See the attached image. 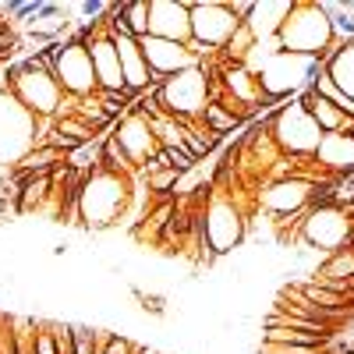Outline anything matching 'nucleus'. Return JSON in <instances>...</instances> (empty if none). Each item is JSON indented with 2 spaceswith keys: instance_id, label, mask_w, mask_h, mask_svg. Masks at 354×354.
Instances as JSON below:
<instances>
[{
  "instance_id": "1",
  "label": "nucleus",
  "mask_w": 354,
  "mask_h": 354,
  "mask_svg": "<svg viewBox=\"0 0 354 354\" xmlns=\"http://www.w3.org/2000/svg\"><path fill=\"white\" fill-rule=\"evenodd\" d=\"M145 192L142 174H113V170H96L82 181L78 192V227H85L88 234H106L117 230L121 223H128L131 230V209L135 198Z\"/></svg>"
},
{
  "instance_id": "2",
  "label": "nucleus",
  "mask_w": 354,
  "mask_h": 354,
  "mask_svg": "<svg viewBox=\"0 0 354 354\" xmlns=\"http://www.w3.org/2000/svg\"><path fill=\"white\" fill-rule=\"evenodd\" d=\"M290 245H305L322 259L354 245V216H351V209L347 205H337V202H312L298 216V227H294L287 248Z\"/></svg>"
},
{
  "instance_id": "3",
  "label": "nucleus",
  "mask_w": 354,
  "mask_h": 354,
  "mask_svg": "<svg viewBox=\"0 0 354 354\" xmlns=\"http://www.w3.org/2000/svg\"><path fill=\"white\" fill-rule=\"evenodd\" d=\"M280 50L283 53H298V57H326L337 43L333 36V21L326 15V4L319 0H294V8L280 28Z\"/></svg>"
},
{
  "instance_id": "4",
  "label": "nucleus",
  "mask_w": 354,
  "mask_h": 354,
  "mask_svg": "<svg viewBox=\"0 0 354 354\" xmlns=\"http://www.w3.org/2000/svg\"><path fill=\"white\" fill-rule=\"evenodd\" d=\"M259 121L266 124V131H270L280 156H290V160L315 156L319 142H322V131L308 117V110L301 106V100H287V103H280L273 110H266Z\"/></svg>"
},
{
  "instance_id": "5",
  "label": "nucleus",
  "mask_w": 354,
  "mask_h": 354,
  "mask_svg": "<svg viewBox=\"0 0 354 354\" xmlns=\"http://www.w3.org/2000/svg\"><path fill=\"white\" fill-rule=\"evenodd\" d=\"M8 78V93L36 117V121H57V113H61V103H64V88L57 82L50 71L28 64L25 57L15 64H8L4 71Z\"/></svg>"
},
{
  "instance_id": "6",
  "label": "nucleus",
  "mask_w": 354,
  "mask_h": 354,
  "mask_svg": "<svg viewBox=\"0 0 354 354\" xmlns=\"http://www.w3.org/2000/svg\"><path fill=\"white\" fill-rule=\"evenodd\" d=\"M319 68H322L319 57H298V53H283L280 50L273 61L255 75L259 88H262L266 110H273V106H280L287 100H298L305 88H312Z\"/></svg>"
},
{
  "instance_id": "7",
  "label": "nucleus",
  "mask_w": 354,
  "mask_h": 354,
  "mask_svg": "<svg viewBox=\"0 0 354 354\" xmlns=\"http://www.w3.org/2000/svg\"><path fill=\"white\" fill-rule=\"evenodd\" d=\"M153 93H156L163 113L177 117V121H185V124H202L205 103H209V71H205L202 64L188 68L181 75L160 82Z\"/></svg>"
},
{
  "instance_id": "8",
  "label": "nucleus",
  "mask_w": 354,
  "mask_h": 354,
  "mask_svg": "<svg viewBox=\"0 0 354 354\" xmlns=\"http://www.w3.org/2000/svg\"><path fill=\"white\" fill-rule=\"evenodd\" d=\"M53 78L61 82L64 96L85 100L96 93V71H93V57H88V46L71 32L64 43L53 46Z\"/></svg>"
},
{
  "instance_id": "9",
  "label": "nucleus",
  "mask_w": 354,
  "mask_h": 354,
  "mask_svg": "<svg viewBox=\"0 0 354 354\" xmlns=\"http://www.w3.org/2000/svg\"><path fill=\"white\" fill-rule=\"evenodd\" d=\"M188 8H192V39L213 53H220L230 43V36L245 25L234 18L227 0H188Z\"/></svg>"
},
{
  "instance_id": "10",
  "label": "nucleus",
  "mask_w": 354,
  "mask_h": 354,
  "mask_svg": "<svg viewBox=\"0 0 354 354\" xmlns=\"http://www.w3.org/2000/svg\"><path fill=\"white\" fill-rule=\"evenodd\" d=\"M142 53H145V64L153 71V88L174 75H181L188 68H198L202 61L188 50V43H174V39H160V36H145L138 39Z\"/></svg>"
},
{
  "instance_id": "11",
  "label": "nucleus",
  "mask_w": 354,
  "mask_h": 354,
  "mask_svg": "<svg viewBox=\"0 0 354 354\" xmlns=\"http://www.w3.org/2000/svg\"><path fill=\"white\" fill-rule=\"evenodd\" d=\"M110 135L121 142V149L128 153V160L142 170L149 160H156L160 153V142H156V131H153V121L138 110H128L121 121H113Z\"/></svg>"
},
{
  "instance_id": "12",
  "label": "nucleus",
  "mask_w": 354,
  "mask_h": 354,
  "mask_svg": "<svg viewBox=\"0 0 354 354\" xmlns=\"http://www.w3.org/2000/svg\"><path fill=\"white\" fill-rule=\"evenodd\" d=\"M149 36L192 43V8L188 0H149Z\"/></svg>"
},
{
  "instance_id": "13",
  "label": "nucleus",
  "mask_w": 354,
  "mask_h": 354,
  "mask_svg": "<svg viewBox=\"0 0 354 354\" xmlns=\"http://www.w3.org/2000/svg\"><path fill=\"white\" fill-rule=\"evenodd\" d=\"M110 39H113V46H117V61H121L124 88H128L135 100L145 96V93L153 88V71H149V64H145V53H142L138 39L128 36V32H110Z\"/></svg>"
},
{
  "instance_id": "14",
  "label": "nucleus",
  "mask_w": 354,
  "mask_h": 354,
  "mask_svg": "<svg viewBox=\"0 0 354 354\" xmlns=\"http://www.w3.org/2000/svg\"><path fill=\"white\" fill-rule=\"evenodd\" d=\"M315 167L330 177V181H347L354 177V138L347 131L337 135H322L319 149H315Z\"/></svg>"
},
{
  "instance_id": "15",
  "label": "nucleus",
  "mask_w": 354,
  "mask_h": 354,
  "mask_svg": "<svg viewBox=\"0 0 354 354\" xmlns=\"http://www.w3.org/2000/svg\"><path fill=\"white\" fill-rule=\"evenodd\" d=\"M290 8H294V0H255L252 15L245 18V28L255 36V43L277 39L283 21H287V15H290Z\"/></svg>"
},
{
  "instance_id": "16",
  "label": "nucleus",
  "mask_w": 354,
  "mask_h": 354,
  "mask_svg": "<svg viewBox=\"0 0 354 354\" xmlns=\"http://www.w3.org/2000/svg\"><path fill=\"white\" fill-rule=\"evenodd\" d=\"M322 71L340 88L347 100H354V39L333 43V50L322 57Z\"/></svg>"
},
{
  "instance_id": "17",
  "label": "nucleus",
  "mask_w": 354,
  "mask_h": 354,
  "mask_svg": "<svg viewBox=\"0 0 354 354\" xmlns=\"http://www.w3.org/2000/svg\"><path fill=\"white\" fill-rule=\"evenodd\" d=\"M298 100H301V106L308 110V117H312V121L319 124V131H322V135H337V131H347L351 117H347L344 110H337L330 100L315 96L312 88H305V93H301Z\"/></svg>"
},
{
  "instance_id": "18",
  "label": "nucleus",
  "mask_w": 354,
  "mask_h": 354,
  "mask_svg": "<svg viewBox=\"0 0 354 354\" xmlns=\"http://www.w3.org/2000/svg\"><path fill=\"white\" fill-rule=\"evenodd\" d=\"M351 277H354V245L326 255L312 270L308 280H315V283H351Z\"/></svg>"
},
{
  "instance_id": "19",
  "label": "nucleus",
  "mask_w": 354,
  "mask_h": 354,
  "mask_svg": "<svg viewBox=\"0 0 354 354\" xmlns=\"http://www.w3.org/2000/svg\"><path fill=\"white\" fill-rule=\"evenodd\" d=\"M259 340H266V344H308V347H326V351L333 347V337L290 330V326H266V322H259Z\"/></svg>"
},
{
  "instance_id": "20",
  "label": "nucleus",
  "mask_w": 354,
  "mask_h": 354,
  "mask_svg": "<svg viewBox=\"0 0 354 354\" xmlns=\"http://www.w3.org/2000/svg\"><path fill=\"white\" fill-rule=\"evenodd\" d=\"M202 128H209L213 135H220V138H227V135H234V131H245L248 124L241 121L234 110H227L223 103H205V113H202Z\"/></svg>"
},
{
  "instance_id": "21",
  "label": "nucleus",
  "mask_w": 354,
  "mask_h": 354,
  "mask_svg": "<svg viewBox=\"0 0 354 354\" xmlns=\"http://www.w3.org/2000/svg\"><path fill=\"white\" fill-rule=\"evenodd\" d=\"M103 170H113V174H138V167L128 160V153L121 149V142H117L110 131L103 135Z\"/></svg>"
},
{
  "instance_id": "22",
  "label": "nucleus",
  "mask_w": 354,
  "mask_h": 354,
  "mask_svg": "<svg viewBox=\"0 0 354 354\" xmlns=\"http://www.w3.org/2000/svg\"><path fill=\"white\" fill-rule=\"evenodd\" d=\"M312 93H315V96H322V100H330L337 110H344V113L351 117V121H354V100H347V96L340 93V88L330 82V75L322 71V68H319V75H315V82H312Z\"/></svg>"
},
{
  "instance_id": "23",
  "label": "nucleus",
  "mask_w": 354,
  "mask_h": 354,
  "mask_svg": "<svg viewBox=\"0 0 354 354\" xmlns=\"http://www.w3.org/2000/svg\"><path fill=\"white\" fill-rule=\"evenodd\" d=\"M333 351V347H330ZM252 354H326V347H308V344H266L259 340Z\"/></svg>"
},
{
  "instance_id": "24",
  "label": "nucleus",
  "mask_w": 354,
  "mask_h": 354,
  "mask_svg": "<svg viewBox=\"0 0 354 354\" xmlns=\"http://www.w3.org/2000/svg\"><path fill=\"white\" fill-rule=\"evenodd\" d=\"M135 344H138V340H131V337H124V333H113V340L106 344L103 354H135Z\"/></svg>"
},
{
  "instance_id": "25",
  "label": "nucleus",
  "mask_w": 354,
  "mask_h": 354,
  "mask_svg": "<svg viewBox=\"0 0 354 354\" xmlns=\"http://www.w3.org/2000/svg\"><path fill=\"white\" fill-rule=\"evenodd\" d=\"M347 135H351V138H354V121H351V124H347Z\"/></svg>"
},
{
  "instance_id": "26",
  "label": "nucleus",
  "mask_w": 354,
  "mask_h": 354,
  "mask_svg": "<svg viewBox=\"0 0 354 354\" xmlns=\"http://www.w3.org/2000/svg\"><path fill=\"white\" fill-rule=\"evenodd\" d=\"M351 216H354V205H351Z\"/></svg>"
},
{
  "instance_id": "27",
  "label": "nucleus",
  "mask_w": 354,
  "mask_h": 354,
  "mask_svg": "<svg viewBox=\"0 0 354 354\" xmlns=\"http://www.w3.org/2000/svg\"><path fill=\"white\" fill-rule=\"evenodd\" d=\"M149 354H160V351H149Z\"/></svg>"
}]
</instances>
